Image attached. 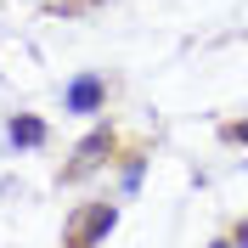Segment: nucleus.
<instances>
[{
    "label": "nucleus",
    "mask_w": 248,
    "mask_h": 248,
    "mask_svg": "<svg viewBox=\"0 0 248 248\" xmlns=\"http://www.w3.org/2000/svg\"><path fill=\"white\" fill-rule=\"evenodd\" d=\"M220 141H232V147H248V119H232V124H220Z\"/></svg>",
    "instance_id": "nucleus-5"
},
{
    "label": "nucleus",
    "mask_w": 248,
    "mask_h": 248,
    "mask_svg": "<svg viewBox=\"0 0 248 248\" xmlns=\"http://www.w3.org/2000/svg\"><path fill=\"white\" fill-rule=\"evenodd\" d=\"M141 164H147V158H130V164H124V198L141 186Z\"/></svg>",
    "instance_id": "nucleus-6"
},
{
    "label": "nucleus",
    "mask_w": 248,
    "mask_h": 248,
    "mask_svg": "<svg viewBox=\"0 0 248 248\" xmlns=\"http://www.w3.org/2000/svg\"><path fill=\"white\" fill-rule=\"evenodd\" d=\"M232 243H237V248H248V226H237V237H232Z\"/></svg>",
    "instance_id": "nucleus-7"
},
{
    "label": "nucleus",
    "mask_w": 248,
    "mask_h": 248,
    "mask_svg": "<svg viewBox=\"0 0 248 248\" xmlns=\"http://www.w3.org/2000/svg\"><path fill=\"white\" fill-rule=\"evenodd\" d=\"M6 141H12L17 153H34V147H46V141H51V124H46V119H34V113H12Z\"/></svg>",
    "instance_id": "nucleus-4"
},
{
    "label": "nucleus",
    "mask_w": 248,
    "mask_h": 248,
    "mask_svg": "<svg viewBox=\"0 0 248 248\" xmlns=\"http://www.w3.org/2000/svg\"><path fill=\"white\" fill-rule=\"evenodd\" d=\"M102 108H108V79H102V74H74V79H68V91H62V113H74V119H96Z\"/></svg>",
    "instance_id": "nucleus-2"
},
{
    "label": "nucleus",
    "mask_w": 248,
    "mask_h": 248,
    "mask_svg": "<svg viewBox=\"0 0 248 248\" xmlns=\"http://www.w3.org/2000/svg\"><path fill=\"white\" fill-rule=\"evenodd\" d=\"M113 226H119V203H85L68 220V248H96Z\"/></svg>",
    "instance_id": "nucleus-1"
},
{
    "label": "nucleus",
    "mask_w": 248,
    "mask_h": 248,
    "mask_svg": "<svg viewBox=\"0 0 248 248\" xmlns=\"http://www.w3.org/2000/svg\"><path fill=\"white\" fill-rule=\"evenodd\" d=\"M108 153H113V130L102 124V130H91V136L74 147V164L62 170V181H85V175L96 170V164H108Z\"/></svg>",
    "instance_id": "nucleus-3"
}]
</instances>
